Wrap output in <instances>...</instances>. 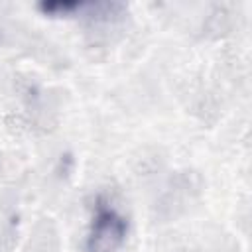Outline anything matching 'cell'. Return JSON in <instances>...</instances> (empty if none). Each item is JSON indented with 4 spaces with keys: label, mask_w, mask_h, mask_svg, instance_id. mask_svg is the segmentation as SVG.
Returning a JSON list of instances; mask_svg holds the SVG:
<instances>
[{
    "label": "cell",
    "mask_w": 252,
    "mask_h": 252,
    "mask_svg": "<svg viewBox=\"0 0 252 252\" xmlns=\"http://www.w3.org/2000/svg\"><path fill=\"white\" fill-rule=\"evenodd\" d=\"M128 222L110 205L98 203L89 226L85 250L87 252H118L126 240Z\"/></svg>",
    "instance_id": "cell-1"
}]
</instances>
